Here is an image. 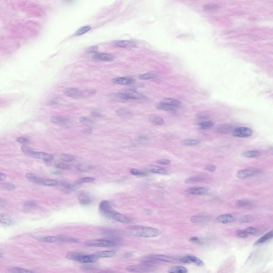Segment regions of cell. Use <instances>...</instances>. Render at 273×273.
I'll list each match as a JSON object with an SVG mask.
<instances>
[{
	"mask_svg": "<svg viewBox=\"0 0 273 273\" xmlns=\"http://www.w3.org/2000/svg\"><path fill=\"white\" fill-rule=\"evenodd\" d=\"M79 203L82 205H87L91 203V199L89 195L85 193H82L81 194L79 197Z\"/></svg>",
	"mask_w": 273,
	"mask_h": 273,
	"instance_id": "d6a6232c",
	"label": "cell"
},
{
	"mask_svg": "<svg viewBox=\"0 0 273 273\" xmlns=\"http://www.w3.org/2000/svg\"><path fill=\"white\" fill-rule=\"evenodd\" d=\"M153 269V267L148 264L128 266L126 268V270L128 272L133 273H148Z\"/></svg>",
	"mask_w": 273,
	"mask_h": 273,
	"instance_id": "52a82bcc",
	"label": "cell"
},
{
	"mask_svg": "<svg viewBox=\"0 0 273 273\" xmlns=\"http://www.w3.org/2000/svg\"><path fill=\"white\" fill-rule=\"evenodd\" d=\"M235 220V217L231 214H222V215L218 216L216 218V221L218 223H222V224L231 223L233 222Z\"/></svg>",
	"mask_w": 273,
	"mask_h": 273,
	"instance_id": "e0dca14e",
	"label": "cell"
},
{
	"mask_svg": "<svg viewBox=\"0 0 273 273\" xmlns=\"http://www.w3.org/2000/svg\"><path fill=\"white\" fill-rule=\"evenodd\" d=\"M94 254L97 256L98 258H111V257L115 256L116 253L114 251H104L98 252Z\"/></svg>",
	"mask_w": 273,
	"mask_h": 273,
	"instance_id": "4316f807",
	"label": "cell"
},
{
	"mask_svg": "<svg viewBox=\"0 0 273 273\" xmlns=\"http://www.w3.org/2000/svg\"><path fill=\"white\" fill-rule=\"evenodd\" d=\"M149 120L151 123L157 125H162L164 124V119L161 117L157 116L156 115H151L149 117Z\"/></svg>",
	"mask_w": 273,
	"mask_h": 273,
	"instance_id": "1f68e13d",
	"label": "cell"
},
{
	"mask_svg": "<svg viewBox=\"0 0 273 273\" xmlns=\"http://www.w3.org/2000/svg\"><path fill=\"white\" fill-rule=\"evenodd\" d=\"M92 59L98 62H111L114 60V57L109 53H96L92 56Z\"/></svg>",
	"mask_w": 273,
	"mask_h": 273,
	"instance_id": "8fae6325",
	"label": "cell"
},
{
	"mask_svg": "<svg viewBox=\"0 0 273 273\" xmlns=\"http://www.w3.org/2000/svg\"><path fill=\"white\" fill-rule=\"evenodd\" d=\"M190 241L193 242H196V243H199L200 242V239L197 238V237H191V239H190Z\"/></svg>",
	"mask_w": 273,
	"mask_h": 273,
	"instance_id": "6125c7cd",
	"label": "cell"
},
{
	"mask_svg": "<svg viewBox=\"0 0 273 273\" xmlns=\"http://www.w3.org/2000/svg\"><path fill=\"white\" fill-rule=\"evenodd\" d=\"M162 102L169 105H170L171 106L175 107L177 109L180 108L181 107V106H182V104H181V102H180V101L178 100L175 99L171 98H164V99L162 101Z\"/></svg>",
	"mask_w": 273,
	"mask_h": 273,
	"instance_id": "7402d4cb",
	"label": "cell"
},
{
	"mask_svg": "<svg viewBox=\"0 0 273 273\" xmlns=\"http://www.w3.org/2000/svg\"><path fill=\"white\" fill-rule=\"evenodd\" d=\"M112 82L117 85H127L132 83L134 82V79L128 77H116L112 79Z\"/></svg>",
	"mask_w": 273,
	"mask_h": 273,
	"instance_id": "44dd1931",
	"label": "cell"
},
{
	"mask_svg": "<svg viewBox=\"0 0 273 273\" xmlns=\"http://www.w3.org/2000/svg\"><path fill=\"white\" fill-rule=\"evenodd\" d=\"M258 173V172L257 170H256L253 169H244L237 172L236 173V176L239 179H246L249 177L254 176Z\"/></svg>",
	"mask_w": 273,
	"mask_h": 273,
	"instance_id": "7c38bea8",
	"label": "cell"
},
{
	"mask_svg": "<svg viewBox=\"0 0 273 273\" xmlns=\"http://www.w3.org/2000/svg\"><path fill=\"white\" fill-rule=\"evenodd\" d=\"M244 230L246 231V232L249 235H254V234L258 233V230L253 227H248L246 228Z\"/></svg>",
	"mask_w": 273,
	"mask_h": 273,
	"instance_id": "bcb514c9",
	"label": "cell"
},
{
	"mask_svg": "<svg viewBox=\"0 0 273 273\" xmlns=\"http://www.w3.org/2000/svg\"><path fill=\"white\" fill-rule=\"evenodd\" d=\"M26 178L30 181L35 184L42 185L47 186H56L58 185L57 181L53 179L42 178L37 176L33 174H26Z\"/></svg>",
	"mask_w": 273,
	"mask_h": 273,
	"instance_id": "277c9868",
	"label": "cell"
},
{
	"mask_svg": "<svg viewBox=\"0 0 273 273\" xmlns=\"http://www.w3.org/2000/svg\"><path fill=\"white\" fill-rule=\"evenodd\" d=\"M236 236L240 238H246L249 236L248 234L246 232V231L243 230H238L236 232Z\"/></svg>",
	"mask_w": 273,
	"mask_h": 273,
	"instance_id": "7dc6e473",
	"label": "cell"
},
{
	"mask_svg": "<svg viewBox=\"0 0 273 273\" xmlns=\"http://www.w3.org/2000/svg\"><path fill=\"white\" fill-rule=\"evenodd\" d=\"M148 259L151 260L159 261L165 263H171L176 260V258L170 256H164L161 254H154L148 257Z\"/></svg>",
	"mask_w": 273,
	"mask_h": 273,
	"instance_id": "9a60e30c",
	"label": "cell"
},
{
	"mask_svg": "<svg viewBox=\"0 0 273 273\" xmlns=\"http://www.w3.org/2000/svg\"><path fill=\"white\" fill-rule=\"evenodd\" d=\"M16 140L20 144H27L30 142V138L27 136H20L17 138Z\"/></svg>",
	"mask_w": 273,
	"mask_h": 273,
	"instance_id": "681fc988",
	"label": "cell"
},
{
	"mask_svg": "<svg viewBox=\"0 0 273 273\" xmlns=\"http://www.w3.org/2000/svg\"><path fill=\"white\" fill-rule=\"evenodd\" d=\"M85 51L88 53H96L98 51V47L97 46H92V47H88Z\"/></svg>",
	"mask_w": 273,
	"mask_h": 273,
	"instance_id": "816d5d0a",
	"label": "cell"
},
{
	"mask_svg": "<svg viewBox=\"0 0 273 273\" xmlns=\"http://www.w3.org/2000/svg\"><path fill=\"white\" fill-rule=\"evenodd\" d=\"M273 236V231H271L266 233L265 235H264L260 238H259L257 241L255 242V245H258V244H260L263 243H265L267 241L271 240Z\"/></svg>",
	"mask_w": 273,
	"mask_h": 273,
	"instance_id": "83f0119b",
	"label": "cell"
},
{
	"mask_svg": "<svg viewBox=\"0 0 273 273\" xmlns=\"http://www.w3.org/2000/svg\"><path fill=\"white\" fill-rule=\"evenodd\" d=\"M234 136L238 138H249L252 135L253 131L248 127H238L234 129L232 131Z\"/></svg>",
	"mask_w": 273,
	"mask_h": 273,
	"instance_id": "ba28073f",
	"label": "cell"
},
{
	"mask_svg": "<svg viewBox=\"0 0 273 273\" xmlns=\"http://www.w3.org/2000/svg\"><path fill=\"white\" fill-rule=\"evenodd\" d=\"M79 121L82 123H85V124H89V123H93V121L92 119L85 117H82L79 119Z\"/></svg>",
	"mask_w": 273,
	"mask_h": 273,
	"instance_id": "680465c9",
	"label": "cell"
},
{
	"mask_svg": "<svg viewBox=\"0 0 273 273\" xmlns=\"http://www.w3.org/2000/svg\"><path fill=\"white\" fill-rule=\"evenodd\" d=\"M199 127L202 129H209L213 128L214 125V123L212 121H203L199 123Z\"/></svg>",
	"mask_w": 273,
	"mask_h": 273,
	"instance_id": "836d02e7",
	"label": "cell"
},
{
	"mask_svg": "<svg viewBox=\"0 0 273 273\" xmlns=\"http://www.w3.org/2000/svg\"><path fill=\"white\" fill-rule=\"evenodd\" d=\"M123 93H124L130 100H143L145 98V97L144 96L136 92L134 90H125Z\"/></svg>",
	"mask_w": 273,
	"mask_h": 273,
	"instance_id": "2e32d148",
	"label": "cell"
},
{
	"mask_svg": "<svg viewBox=\"0 0 273 273\" xmlns=\"http://www.w3.org/2000/svg\"><path fill=\"white\" fill-rule=\"evenodd\" d=\"M3 189H4L7 191H13L15 189V186L14 185L10 184V183H4V184L1 185Z\"/></svg>",
	"mask_w": 273,
	"mask_h": 273,
	"instance_id": "c3c4849f",
	"label": "cell"
},
{
	"mask_svg": "<svg viewBox=\"0 0 273 273\" xmlns=\"http://www.w3.org/2000/svg\"><path fill=\"white\" fill-rule=\"evenodd\" d=\"M130 174L135 176L144 177L147 176V174L145 172L136 169H132L130 170Z\"/></svg>",
	"mask_w": 273,
	"mask_h": 273,
	"instance_id": "ee69618b",
	"label": "cell"
},
{
	"mask_svg": "<svg viewBox=\"0 0 273 273\" xmlns=\"http://www.w3.org/2000/svg\"><path fill=\"white\" fill-rule=\"evenodd\" d=\"M50 121L58 124H68L71 123V121L68 119L59 116L51 117L50 119Z\"/></svg>",
	"mask_w": 273,
	"mask_h": 273,
	"instance_id": "603a6c76",
	"label": "cell"
},
{
	"mask_svg": "<svg viewBox=\"0 0 273 273\" xmlns=\"http://www.w3.org/2000/svg\"><path fill=\"white\" fill-rule=\"evenodd\" d=\"M168 272V273H187L188 270L184 266H176L170 268Z\"/></svg>",
	"mask_w": 273,
	"mask_h": 273,
	"instance_id": "f546056e",
	"label": "cell"
},
{
	"mask_svg": "<svg viewBox=\"0 0 273 273\" xmlns=\"http://www.w3.org/2000/svg\"><path fill=\"white\" fill-rule=\"evenodd\" d=\"M148 170L152 173L154 174H167L166 170L161 167V166H157V165H150L148 166Z\"/></svg>",
	"mask_w": 273,
	"mask_h": 273,
	"instance_id": "484cf974",
	"label": "cell"
},
{
	"mask_svg": "<svg viewBox=\"0 0 273 273\" xmlns=\"http://www.w3.org/2000/svg\"><path fill=\"white\" fill-rule=\"evenodd\" d=\"M91 26H90L89 25L85 26L84 27L80 28L79 29L77 30L76 33H75V35L80 36V35H83V34H85V33L89 32L90 30H91Z\"/></svg>",
	"mask_w": 273,
	"mask_h": 273,
	"instance_id": "f35d334b",
	"label": "cell"
},
{
	"mask_svg": "<svg viewBox=\"0 0 273 273\" xmlns=\"http://www.w3.org/2000/svg\"><path fill=\"white\" fill-rule=\"evenodd\" d=\"M157 77V75L154 73H147L145 74H141L139 75L138 78L142 80H148V79H153L155 77Z\"/></svg>",
	"mask_w": 273,
	"mask_h": 273,
	"instance_id": "74e56055",
	"label": "cell"
},
{
	"mask_svg": "<svg viewBox=\"0 0 273 273\" xmlns=\"http://www.w3.org/2000/svg\"><path fill=\"white\" fill-rule=\"evenodd\" d=\"M234 130L233 127L230 124H224L219 125L217 128V131L223 134H228L231 132L233 131Z\"/></svg>",
	"mask_w": 273,
	"mask_h": 273,
	"instance_id": "ffe728a7",
	"label": "cell"
},
{
	"mask_svg": "<svg viewBox=\"0 0 273 273\" xmlns=\"http://www.w3.org/2000/svg\"><path fill=\"white\" fill-rule=\"evenodd\" d=\"M11 273H34L32 271H30L28 269H23V268H13L10 269L9 271Z\"/></svg>",
	"mask_w": 273,
	"mask_h": 273,
	"instance_id": "ab89813d",
	"label": "cell"
},
{
	"mask_svg": "<svg viewBox=\"0 0 273 273\" xmlns=\"http://www.w3.org/2000/svg\"><path fill=\"white\" fill-rule=\"evenodd\" d=\"M0 223L10 226L13 225V221L8 215L5 214H0Z\"/></svg>",
	"mask_w": 273,
	"mask_h": 273,
	"instance_id": "f1b7e54d",
	"label": "cell"
},
{
	"mask_svg": "<svg viewBox=\"0 0 273 273\" xmlns=\"http://www.w3.org/2000/svg\"><path fill=\"white\" fill-rule=\"evenodd\" d=\"M202 220H203V218L199 217V216H193V217H191V221L193 223H199Z\"/></svg>",
	"mask_w": 273,
	"mask_h": 273,
	"instance_id": "9f6ffc18",
	"label": "cell"
},
{
	"mask_svg": "<svg viewBox=\"0 0 273 273\" xmlns=\"http://www.w3.org/2000/svg\"><path fill=\"white\" fill-rule=\"evenodd\" d=\"M111 273L110 272H101V273Z\"/></svg>",
	"mask_w": 273,
	"mask_h": 273,
	"instance_id": "e7e4bbea",
	"label": "cell"
},
{
	"mask_svg": "<svg viewBox=\"0 0 273 273\" xmlns=\"http://www.w3.org/2000/svg\"><path fill=\"white\" fill-rule=\"evenodd\" d=\"M57 167L58 168L60 169H63V170H66V169H69L70 166L68 164H65L64 163H60L57 165Z\"/></svg>",
	"mask_w": 273,
	"mask_h": 273,
	"instance_id": "91938a15",
	"label": "cell"
},
{
	"mask_svg": "<svg viewBox=\"0 0 273 273\" xmlns=\"http://www.w3.org/2000/svg\"><path fill=\"white\" fill-rule=\"evenodd\" d=\"M62 186L64 189H65L66 191H70L74 189V186L72 185L71 184H68V183H62Z\"/></svg>",
	"mask_w": 273,
	"mask_h": 273,
	"instance_id": "f5cc1de1",
	"label": "cell"
},
{
	"mask_svg": "<svg viewBox=\"0 0 273 273\" xmlns=\"http://www.w3.org/2000/svg\"><path fill=\"white\" fill-rule=\"evenodd\" d=\"M129 231L132 235L144 238H154L159 235V231L158 229L145 226L132 227L130 229Z\"/></svg>",
	"mask_w": 273,
	"mask_h": 273,
	"instance_id": "6da1fadb",
	"label": "cell"
},
{
	"mask_svg": "<svg viewBox=\"0 0 273 273\" xmlns=\"http://www.w3.org/2000/svg\"><path fill=\"white\" fill-rule=\"evenodd\" d=\"M22 149L25 154L36 159H41L45 162L51 161L53 158V155L51 154H47L42 151H34L30 147L25 145L22 147Z\"/></svg>",
	"mask_w": 273,
	"mask_h": 273,
	"instance_id": "3957f363",
	"label": "cell"
},
{
	"mask_svg": "<svg viewBox=\"0 0 273 273\" xmlns=\"http://www.w3.org/2000/svg\"><path fill=\"white\" fill-rule=\"evenodd\" d=\"M85 246H96V247H112L115 246L116 243L110 240H103V239H98V240H92L87 241L85 243Z\"/></svg>",
	"mask_w": 273,
	"mask_h": 273,
	"instance_id": "8992f818",
	"label": "cell"
},
{
	"mask_svg": "<svg viewBox=\"0 0 273 273\" xmlns=\"http://www.w3.org/2000/svg\"><path fill=\"white\" fill-rule=\"evenodd\" d=\"M109 219L121 223H130L132 222L131 219L128 217L124 216L122 214L117 213L115 211L111 215Z\"/></svg>",
	"mask_w": 273,
	"mask_h": 273,
	"instance_id": "5bb4252c",
	"label": "cell"
},
{
	"mask_svg": "<svg viewBox=\"0 0 273 273\" xmlns=\"http://www.w3.org/2000/svg\"><path fill=\"white\" fill-rule=\"evenodd\" d=\"M99 208L102 214L107 218H109L111 215L114 212L110 205L109 202L106 200H104L100 203Z\"/></svg>",
	"mask_w": 273,
	"mask_h": 273,
	"instance_id": "9c48e42d",
	"label": "cell"
},
{
	"mask_svg": "<svg viewBox=\"0 0 273 273\" xmlns=\"http://www.w3.org/2000/svg\"><path fill=\"white\" fill-rule=\"evenodd\" d=\"M205 169L206 170H208V171L214 172L216 171V170H217V167L214 164H208L205 166Z\"/></svg>",
	"mask_w": 273,
	"mask_h": 273,
	"instance_id": "11a10c76",
	"label": "cell"
},
{
	"mask_svg": "<svg viewBox=\"0 0 273 273\" xmlns=\"http://www.w3.org/2000/svg\"><path fill=\"white\" fill-rule=\"evenodd\" d=\"M200 143H201V141L197 139H186L182 142V144L184 145L187 146H196V145H199Z\"/></svg>",
	"mask_w": 273,
	"mask_h": 273,
	"instance_id": "8d00e7d4",
	"label": "cell"
},
{
	"mask_svg": "<svg viewBox=\"0 0 273 273\" xmlns=\"http://www.w3.org/2000/svg\"><path fill=\"white\" fill-rule=\"evenodd\" d=\"M64 94L69 97H73V98H79V97H88L92 96L94 93L93 91L92 90H81L74 88H68L64 91Z\"/></svg>",
	"mask_w": 273,
	"mask_h": 273,
	"instance_id": "5b68a950",
	"label": "cell"
},
{
	"mask_svg": "<svg viewBox=\"0 0 273 273\" xmlns=\"http://www.w3.org/2000/svg\"><path fill=\"white\" fill-rule=\"evenodd\" d=\"M36 206H37V204L35 202H26L24 205V210L26 212H30V211H32L33 209L36 208Z\"/></svg>",
	"mask_w": 273,
	"mask_h": 273,
	"instance_id": "d590c367",
	"label": "cell"
},
{
	"mask_svg": "<svg viewBox=\"0 0 273 273\" xmlns=\"http://www.w3.org/2000/svg\"><path fill=\"white\" fill-rule=\"evenodd\" d=\"M7 175L5 174L0 172V180L1 181L4 180L7 178Z\"/></svg>",
	"mask_w": 273,
	"mask_h": 273,
	"instance_id": "94428289",
	"label": "cell"
},
{
	"mask_svg": "<svg viewBox=\"0 0 273 273\" xmlns=\"http://www.w3.org/2000/svg\"><path fill=\"white\" fill-rule=\"evenodd\" d=\"M94 180V178L93 177H85V178H80L79 180H77L76 182V184L79 185V184H82L83 183H90V182H92Z\"/></svg>",
	"mask_w": 273,
	"mask_h": 273,
	"instance_id": "60d3db41",
	"label": "cell"
},
{
	"mask_svg": "<svg viewBox=\"0 0 273 273\" xmlns=\"http://www.w3.org/2000/svg\"><path fill=\"white\" fill-rule=\"evenodd\" d=\"M217 8H218V6L214 4H208L204 5L203 7V9L205 10H213V9H216Z\"/></svg>",
	"mask_w": 273,
	"mask_h": 273,
	"instance_id": "db71d44e",
	"label": "cell"
},
{
	"mask_svg": "<svg viewBox=\"0 0 273 273\" xmlns=\"http://www.w3.org/2000/svg\"><path fill=\"white\" fill-rule=\"evenodd\" d=\"M66 258L68 259L76 261L82 263H93L97 261L99 259L95 254L87 255L73 252H70L67 253L66 255Z\"/></svg>",
	"mask_w": 273,
	"mask_h": 273,
	"instance_id": "7a4b0ae2",
	"label": "cell"
},
{
	"mask_svg": "<svg viewBox=\"0 0 273 273\" xmlns=\"http://www.w3.org/2000/svg\"><path fill=\"white\" fill-rule=\"evenodd\" d=\"M157 108L161 110H163L165 111L170 112H176L177 111V108L175 107L171 106L169 105L164 103L163 102H160L157 105Z\"/></svg>",
	"mask_w": 273,
	"mask_h": 273,
	"instance_id": "d4e9b609",
	"label": "cell"
},
{
	"mask_svg": "<svg viewBox=\"0 0 273 273\" xmlns=\"http://www.w3.org/2000/svg\"><path fill=\"white\" fill-rule=\"evenodd\" d=\"M179 261L182 263H194L197 266H202L204 265L203 262L202 260L194 255H188L185 256L180 259Z\"/></svg>",
	"mask_w": 273,
	"mask_h": 273,
	"instance_id": "30bf717a",
	"label": "cell"
},
{
	"mask_svg": "<svg viewBox=\"0 0 273 273\" xmlns=\"http://www.w3.org/2000/svg\"><path fill=\"white\" fill-rule=\"evenodd\" d=\"M77 169L81 171H89L91 169V167L87 165L81 164L77 166Z\"/></svg>",
	"mask_w": 273,
	"mask_h": 273,
	"instance_id": "f907efd6",
	"label": "cell"
},
{
	"mask_svg": "<svg viewBox=\"0 0 273 273\" xmlns=\"http://www.w3.org/2000/svg\"><path fill=\"white\" fill-rule=\"evenodd\" d=\"M185 192L187 194L195 195H203L208 192V189L204 187H195L187 189Z\"/></svg>",
	"mask_w": 273,
	"mask_h": 273,
	"instance_id": "4fadbf2b",
	"label": "cell"
},
{
	"mask_svg": "<svg viewBox=\"0 0 273 273\" xmlns=\"http://www.w3.org/2000/svg\"><path fill=\"white\" fill-rule=\"evenodd\" d=\"M252 205V202L247 200H241L236 202V205L240 208H249Z\"/></svg>",
	"mask_w": 273,
	"mask_h": 273,
	"instance_id": "e575fe53",
	"label": "cell"
},
{
	"mask_svg": "<svg viewBox=\"0 0 273 273\" xmlns=\"http://www.w3.org/2000/svg\"><path fill=\"white\" fill-rule=\"evenodd\" d=\"M253 220V217L251 215H245L242 216L239 219V222L240 223H249Z\"/></svg>",
	"mask_w": 273,
	"mask_h": 273,
	"instance_id": "7bdbcfd3",
	"label": "cell"
},
{
	"mask_svg": "<svg viewBox=\"0 0 273 273\" xmlns=\"http://www.w3.org/2000/svg\"><path fill=\"white\" fill-rule=\"evenodd\" d=\"M4 205V202L0 198V206H3Z\"/></svg>",
	"mask_w": 273,
	"mask_h": 273,
	"instance_id": "be15d7a7",
	"label": "cell"
},
{
	"mask_svg": "<svg viewBox=\"0 0 273 273\" xmlns=\"http://www.w3.org/2000/svg\"><path fill=\"white\" fill-rule=\"evenodd\" d=\"M110 99L115 102H126L129 100V99L124 93H111L108 96Z\"/></svg>",
	"mask_w": 273,
	"mask_h": 273,
	"instance_id": "ac0fdd59",
	"label": "cell"
},
{
	"mask_svg": "<svg viewBox=\"0 0 273 273\" xmlns=\"http://www.w3.org/2000/svg\"><path fill=\"white\" fill-rule=\"evenodd\" d=\"M40 241L47 243H56L62 242V236H47L40 238Z\"/></svg>",
	"mask_w": 273,
	"mask_h": 273,
	"instance_id": "cb8c5ba5",
	"label": "cell"
},
{
	"mask_svg": "<svg viewBox=\"0 0 273 273\" xmlns=\"http://www.w3.org/2000/svg\"><path fill=\"white\" fill-rule=\"evenodd\" d=\"M261 155L260 151L257 150L248 151L242 153V156L246 158H255Z\"/></svg>",
	"mask_w": 273,
	"mask_h": 273,
	"instance_id": "4dcf8cb0",
	"label": "cell"
},
{
	"mask_svg": "<svg viewBox=\"0 0 273 273\" xmlns=\"http://www.w3.org/2000/svg\"><path fill=\"white\" fill-rule=\"evenodd\" d=\"M157 163L162 165H169L171 163V161L168 159H159Z\"/></svg>",
	"mask_w": 273,
	"mask_h": 273,
	"instance_id": "6f0895ef",
	"label": "cell"
},
{
	"mask_svg": "<svg viewBox=\"0 0 273 273\" xmlns=\"http://www.w3.org/2000/svg\"><path fill=\"white\" fill-rule=\"evenodd\" d=\"M114 45L116 47L122 48H132L136 47V43L129 41H116L114 42Z\"/></svg>",
	"mask_w": 273,
	"mask_h": 273,
	"instance_id": "d6986e66",
	"label": "cell"
},
{
	"mask_svg": "<svg viewBox=\"0 0 273 273\" xmlns=\"http://www.w3.org/2000/svg\"><path fill=\"white\" fill-rule=\"evenodd\" d=\"M202 179L198 177H191L188 179H187L185 180V183L187 184H195L197 182H199L201 181Z\"/></svg>",
	"mask_w": 273,
	"mask_h": 273,
	"instance_id": "b9f144b4",
	"label": "cell"
},
{
	"mask_svg": "<svg viewBox=\"0 0 273 273\" xmlns=\"http://www.w3.org/2000/svg\"><path fill=\"white\" fill-rule=\"evenodd\" d=\"M60 159L63 161L66 162H70L74 161L75 158L72 155H67V154H62L60 157Z\"/></svg>",
	"mask_w": 273,
	"mask_h": 273,
	"instance_id": "f6af8a7d",
	"label": "cell"
}]
</instances>
